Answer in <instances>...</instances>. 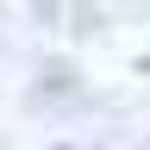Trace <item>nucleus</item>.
Instances as JSON below:
<instances>
[]
</instances>
